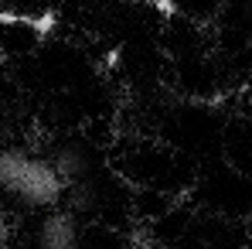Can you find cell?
<instances>
[{"mask_svg":"<svg viewBox=\"0 0 252 249\" xmlns=\"http://www.w3.org/2000/svg\"><path fill=\"white\" fill-rule=\"evenodd\" d=\"M38 249H82L79 246V229L72 222V215L65 212H51L38 229Z\"/></svg>","mask_w":252,"mask_h":249,"instance_id":"7a4b0ae2","label":"cell"},{"mask_svg":"<svg viewBox=\"0 0 252 249\" xmlns=\"http://www.w3.org/2000/svg\"><path fill=\"white\" fill-rule=\"evenodd\" d=\"M0 188L28 208H55L65 198L68 181L55 167L51 157H38L28 150L0 154Z\"/></svg>","mask_w":252,"mask_h":249,"instance_id":"6da1fadb","label":"cell"}]
</instances>
